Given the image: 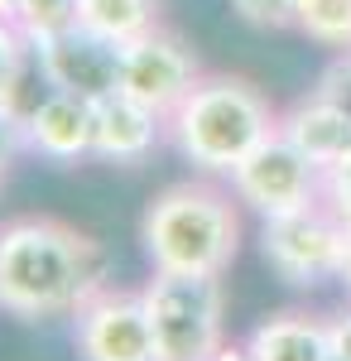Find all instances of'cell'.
I'll list each match as a JSON object with an SVG mask.
<instances>
[{"label": "cell", "instance_id": "cell-1", "mask_svg": "<svg viewBox=\"0 0 351 361\" xmlns=\"http://www.w3.org/2000/svg\"><path fill=\"white\" fill-rule=\"evenodd\" d=\"M106 289V250L58 217L0 222V308L15 318L78 313Z\"/></svg>", "mask_w": 351, "mask_h": 361}, {"label": "cell", "instance_id": "cell-2", "mask_svg": "<svg viewBox=\"0 0 351 361\" xmlns=\"http://www.w3.org/2000/svg\"><path fill=\"white\" fill-rule=\"evenodd\" d=\"M164 130L173 135L178 154L202 173H231L260 140L279 130L270 97L245 78H197L192 92L168 111Z\"/></svg>", "mask_w": 351, "mask_h": 361}, {"label": "cell", "instance_id": "cell-3", "mask_svg": "<svg viewBox=\"0 0 351 361\" xmlns=\"http://www.w3.org/2000/svg\"><path fill=\"white\" fill-rule=\"evenodd\" d=\"M140 241L154 270L226 275L241 250V217L236 202L212 183H173L144 207Z\"/></svg>", "mask_w": 351, "mask_h": 361}, {"label": "cell", "instance_id": "cell-4", "mask_svg": "<svg viewBox=\"0 0 351 361\" xmlns=\"http://www.w3.org/2000/svg\"><path fill=\"white\" fill-rule=\"evenodd\" d=\"M159 361H212L226 347V294L221 275H173L154 270L140 289Z\"/></svg>", "mask_w": 351, "mask_h": 361}, {"label": "cell", "instance_id": "cell-5", "mask_svg": "<svg viewBox=\"0 0 351 361\" xmlns=\"http://www.w3.org/2000/svg\"><path fill=\"white\" fill-rule=\"evenodd\" d=\"M342 246H347V222L313 197L308 207L265 217L260 226V250L274 265V275L289 284H323L342 275Z\"/></svg>", "mask_w": 351, "mask_h": 361}, {"label": "cell", "instance_id": "cell-6", "mask_svg": "<svg viewBox=\"0 0 351 361\" xmlns=\"http://www.w3.org/2000/svg\"><path fill=\"white\" fill-rule=\"evenodd\" d=\"M226 178H231L236 202H245L260 217H279V212H294V207H308L313 197H323V169L284 130H270Z\"/></svg>", "mask_w": 351, "mask_h": 361}, {"label": "cell", "instance_id": "cell-7", "mask_svg": "<svg viewBox=\"0 0 351 361\" xmlns=\"http://www.w3.org/2000/svg\"><path fill=\"white\" fill-rule=\"evenodd\" d=\"M34 58H39V73L44 82L58 87V92H73V97H87V102H106V97H121V68H125V44H111L92 29H58L49 39L34 44Z\"/></svg>", "mask_w": 351, "mask_h": 361}, {"label": "cell", "instance_id": "cell-8", "mask_svg": "<svg viewBox=\"0 0 351 361\" xmlns=\"http://www.w3.org/2000/svg\"><path fill=\"white\" fill-rule=\"evenodd\" d=\"M73 333L82 361H159L144 294L101 289L73 313Z\"/></svg>", "mask_w": 351, "mask_h": 361}, {"label": "cell", "instance_id": "cell-9", "mask_svg": "<svg viewBox=\"0 0 351 361\" xmlns=\"http://www.w3.org/2000/svg\"><path fill=\"white\" fill-rule=\"evenodd\" d=\"M202 73H197V58L183 39H173L168 29H149V34H140L135 44H125V68H121V92L140 102V106H149L154 116L168 121V111L183 102L192 92Z\"/></svg>", "mask_w": 351, "mask_h": 361}, {"label": "cell", "instance_id": "cell-10", "mask_svg": "<svg viewBox=\"0 0 351 361\" xmlns=\"http://www.w3.org/2000/svg\"><path fill=\"white\" fill-rule=\"evenodd\" d=\"M25 126H29V149H39L54 164H78L92 154V140H97V102L49 87L25 111Z\"/></svg>", "mask_w": 351, "mask_h": 361}, {"label": "cell", "instance_id": "cell-11", "mask_svg": "<svg viewBox=\"0 0 351 361\" xmlns=\"http://www.w3.org/2000/svg\"><path fill=\"white\" fill-rule=\"evenodd\" d=\"M164 130V116H154L149 106L130 102L125 92L97 102V140H92V154L111 159V164H140L154 140Z\"/></svg>", "mask_w": 351, "mask_h": 361}, {"label": "cell", "instance_id": "cell-12", "mask_svg": "<svg viewBox=\"0 0 351 361\" xmlns=\"http://www.w3.org/2000/svg\"><path fill=\"white\" fill-rule=\"evenodd\" d=\"M279 130L318 169H337V164H347V154H351V116L342 106L323 102L318 92L303 97L289 116H279Z\"/></svg>", "mask_w": 351, "mask_h": 361}, {"label": "cell", "instance_id": "cell-13", "mask_svg": "<svg viewBox=\"0 0 351 361\" xmlns=\"http://www.w3.org/2000/svg\"><path fill=\"white\" fill-rule=\"evenodd\" d=\"M255 361H327L332 342H327V318L313 313H274L255 333L245 337Z\"/></svg>", "mask_w": 351, "mask_h": 361}, {"label": "cell", "instance_id": "cell-14", "mask_svg": "<svg viewBox=\"0 0 351 361\" xmlns=\"http://www.w3.org/2000/svg\"><path fill=\"white\" fill-rule=\"evenodd\" d=\"M78 25L111 44H135L159 25V0H78Z\"/></svg>", "mask_w": 351, "mask_h": 361}, {"label": "cell", "instance_id": "cell-15", "mask_svg": "<svg viewBox=\"0 0 351 361\" xmlns=\"http://www.w3.org/2000/svg\"><path fill=\"white\" fill-rule=\"evenodd\" d=\"M294 29L303 39L347 54L351 49V0H298Z\"/></svg>", "mask_w": 351, "mask_h": 361}, {"label": "cell", "instance_id": "cell-16", "mask_svg": "<svg viewBox=\"0 0 351 361\" xmlns=\"http://www.w3.org/2000/svg\"><path fill=\"white\" fill-rule=\"evenodd\" d=\"M15 29L25 34L29 44L49 39L58 29H73L78 25V0H15Z\"/></svg>", "mask_w": 351, "mask_h": 361}, {"label": "cell", "instance_id": "cell-17", "mask_svg": "<svg viewBox=\"0 0 351 361\" xmlns=\"http://www.w3.org/2000/svg\"><path fill=\"white\" fill-rule=\"evenodd\" d=\"M29 54H34V44L15 29V20H0V106L20 97V78H25Z\"/></svg>", "mask_w": 351, "mask_h": 361}, {"label": "cell", "instance_id": "cell-18", "mask_svg": "<svg viewBox=\"0 0 351 361\" xmlns=\"http://www.w3.org/2000/svg\"><path fill=\"white\" fill-rule=\"evenodd\" d=\"M231 10L255 29H294L298 0H231Z\"/></svg>", "mask_w": 351, "mask_h": 361}, {"label": "cell", "instance_id": "cell-19", "mask_svg": "<svg viewBox=\"0 0 351 361\" xmlns=\"http://www.w3.org/2000/svg\"><path fill=\"white\" fill-rule=\"evenodd\" d=\"M313 92H318L323 102H332V106H342V111L351 116V49L332 58V68L318 78V87H313Z\"/></svg>", "mask_w": 351, "mask_h": 361}, {"label": "cell", "instance_id": "cell-20", "mask_svg": "<svg viewBox=\"0 0 351 361\" xmlns=\"http://www.w3.org/2000/svg\"><path fill=\"white\" fill-rule=\"evenodd\" d=\"M29 145V126H25V111L15 106V102H5L0 106V169L10 164L20 149Z\"/></svg>", "mask_w": 351, "mask_h": 361}, {"label": "cell", "instance_id": "cell-21", "mask_svg": "<svg viewBox=\"0 0 351 361\" xmlns=\"http://www.w3.org/2000/svg\"><path fill=\"white\" fill-rule=\"evenodd\" d=\"M323 202L351 222V164H337V169H323Z\"/></svg>", "mask_w": 351, "mask_h": 361}, {"label": "cell", "instance_id": "cell-22", "mask_svg": "<svg viewBox=\"0 0 351 361\" xmlns=\"http://www.w3.org/2000/svg\"><path fill=\"white\" fill-rule=\"evenodd\" d=\"M327 342H332V352H337V357L351 361V308H342V313H332V318H327Z\"/></svg>", "mask_w": 351, "mask_h": 361}, {"label": "cell", "instance_id": "cell-23", "mask_svg": "<svg viewBox=\"0 0 351 361\" xmlns=\"http://www.w3.org/2000/svg\"><path fill=\"white\" fill-rule=\"evenodd\" d=\"M212 361H255V357H250V347H231V342H226Z\"/></svg>", "mask_w": 351, "mask_h": 361}, {"label": "cell", "instance_id": "cell-24", "mask_svg": "<svg viewBox=\"0 0 351 361\" xmlns=\"http://www.w3.org/2000/svg\"><path fill=\"white\" fill-rule=\"evenodd\" d=\"M337 279H342V284L351 289V222H347V246H342V275H337Z\"/></svg>", "mask_w": 351, "mask_h": 361}, {"label": "cell", "instance_id": "cell-25", "mask_svg": "<svg viewBox=\"0 0 351 361\" xmlns=\"http://www.w3.org/2000/svg\"><path fill=\"white\" fill-rule=\"evenodd\" d=\"M327 361H347V357H337V352H332V357H327Z\"/></svg>", "mask_w": 351, "mask_h": 361}, {"label": "cell", "instance_id": "cell-26", "mask_svg": "<svg viewBox=\"0 0 351 361\" xmlns=\"http://www.w3.org/2000/svg\"><path fill=\"white\" fill-rule=\"evenodd\" d=\"M0 183H5V169H0Z\"/></svg>", "mask_w": 351, "mask_h": 361}, {"label": "cell", "instance_id": "cell-27", "mask_svg": "<svg viewBox=\"0 0 351 361\" xmlns=\"http://www.w3.org/2000/svg\"><path fill=\"white\" fill-rule=\"evenodd\" d=\"M347 164H351V154H347Z\"/></svg>", "mask_w": 351, "mask_h": 361}]
</instances>
